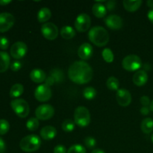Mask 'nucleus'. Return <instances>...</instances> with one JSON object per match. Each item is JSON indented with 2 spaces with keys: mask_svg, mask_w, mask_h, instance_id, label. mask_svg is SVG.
Segmentation results:
<instances>
[{
  "mask_svg": "<svg viewBox=\"0 0 153 153\" xmlns=\"http://www.w3.org/2000/svg\"><path fill=\"white\" fill-rule=\"evenodd\" d=\"M93 75L91 66L83 61H76L69 67V78L72 82L78 85H85L91 82Z\"/></svg>",
  "mask_w": 153,
  "mask_h": 153,
  "instance_id": "1",
  "label": "nucleus"
},
{
  "mask_svg": "<svg viewBox=\"0 0 153 153\" xmlns=\"http://www.w3.org/2000/svg\"><path fill=\"white\" fill-rule=\"evenodd\" d=\"M88 38L96 46H105L109 41V34L107 30L102 26L93 27L88 33Z\"/></svg>",
  "mask_w": 153,
  "mask_h": 153,
  "instance_id": "2",
  "label": "nucleus"
},
{
  "mask_svg": "<svg viewBox=\"0 0 153 153\" xmlns=\"http://www.w3.org/2000/svg\"><path fill=\"white\" fill-rule=\"evenodd\" d=\"M41 146V140L36 134H29L21 140L19 147L25 152H33L38 150Z\"/></svg>",
  "mask_w": 153,
  "mask_h": 153,
  "instance_id": "3",
  "label": "nucleus"
},
{
  "mask_svg": "<svg viewBox=\"0 0 153 153\" xmlns=\"http://www.w3.org/2000/svg\"><path fill=\"white\" fill-rule=\"evenodd\" d=\"M75 123L79 127H86L91 123V114L85 106H79L75 110Z\"/></svg>",
  "mask_w": 153,
  "mask_h": 153,
  "instance_id": "4",
  "label": "nucleus"
},
{
  "mask_svg": "<svg viewBox=\"0 0 153 153\" xmlns=\"http://www.w3.org/2000/svg\"><path fill=\"white\" fill-rule=\"evenodd\" d=\"M10 106L14 113L21 118L26 117L30 111L28 102L23 99H16L10 102Z\"/></svg>",
  "mask_w": 153,
  "mask_h": 153,
  "instance_id": "5",
  "label": "nucleus"
},
{
  "mask_svg": "<svg viewBox=\"0 0 153 153\" xmlns=\"http://www.w3.org/2000/svg\"><path fill=\"white\" fill-rule=\"evenodd\" d=\"M122 66L124 70L128 72L137 71L141 67L142 61L139 56L136 55H129L123 58Z\"/></svg>",
  "mask_w": 153,
  "mask_h": 153,
  "instance_id": "6",
  "label": "nucleus"
},
{
  "mask_svg": "<svg viewBox=\"0 0 153 153\" xmlns=\"http://www.w3.org/2000/svg\"><path fill=\"white\" fill-rule=\"evenodd\" d=\"M55 109L51 105L43 104L38 106L35 110L36 118L41 120H48L54 116Z\"/></svg>",
  "mask_w": 153,
  "mask_h": 153,
  "instance_id": "7",
  "label": "nucleus"
},
{
  "mask_svg": "<svg viewBox=\"0 0 153 153\" xmlns=\"http://www.w3.org/2000/svg\"><path fill=\"white\" fill-rule=\"evenodd\" d=\"M91 25V19L87 13H81L76 17L75 27L79 32H85L89 29Z\"/></svg>",
  "mask_w": 153,
  "mask_h": 153,
  "instance_id": "8",
  "label": "nucleus"
},
{
  "mask_svg": "<svg viewBox=\"0 0 153 153\" xmlns=\"http://www.w3.org/2000/svg\"><path fill=\"white\" fill-rule=\"evenodd\" d=\"M34 97L39 102H46L52 97V91L50 87L46 85H40L34 91Z\"/></svg>",
  "mask_w": 153,
  "mask_h": 153,
  "instance_id": "9",
  "label": "nucleus"
},
{
  "mask_svg": "<svg viewBox=\"0 0 153 153\" xmlns=\"http://www.w3.org/2000/svg\"><path fill=\"white\" fill-rule=\"evenodd\" d=\"M28 47L26 44L22 41H18L13 43L10 48V55L15 59H21L26 55Z\"/></svg>",
  "mask_w": 153,
  "mask_h": 153,
  "instance_id": "10",
  "label": "nucleus"
},
{
  "mask_svg": "<svg viewBox=\"0 0 153 153\" xmlns=\"http://www.w3.org/2000/svg\"><path fill=\"white\" fill-rule=\"evenodd\" d=\"M41 33L46 39L53 40L58 36V28L54 23L46 22L42 25Z\"/></svg>",
  "mask_w": 153,
  "mask_h": 153,
  "instance_id": "11",
  "label": "nucleus"
},
{
  "mask_svg": "<svg viewBox=\"0 0 153 153\" xmlns=\"http://www.w3.org/2000/svg\"><path fill=\"white\" fill-rule=\"evenodd\" d=\"M15 22V18L10 13H0V32L4 33L10 30Z\"/></svg>",
  "mask_w": 153,
  "mask_h": 153,
  "instance_id": "12",
  "label": "nucleus"
},
{
  "mask_svg": "<svg viewBox=\"0 0 153 153\" xmlns=\"http://www.w3.org/2000/svg\"><path fill=\"white\" fill-rule=\"evenodd\" d=\"M116 98L117 103L122 107H127L131 102V95L126 89H119L117 91Z\"/></svg>",
  "mask_w": 153,
  "mask_h": 153,
  "instance_id": "13",
  "label": "nucleus"
},
{
  "mask_svg": "<svg viewBox=\"0 0 153 153\" xmlns=\"http://www.w3.org/2000/svg\"><path fill=\"white\" fill-rule=\"evenodd\" d=\"M105 25L112 30H119L123 26V19L120 16L115 14L108 16L105 19Z\"/></svg>",
  "mask_w": 153,
  "mask_h": 153,
  "instance_id": "14",
  "label": "nucleus"
},
{
  "mask_svg": "<svg viewBox=\"0 0 153 153\" xmlns=\"http://www.w3.org/2000/svg\"><path fill=\"white\" fill-rule=\"evenodd\" d=\"M93 53H94V49L92 46L88 43L81 45L78 49V55L83 61L89 60L92 57Z\"/></svg>",
  "mask_w": 153,
  "mask_h": 153,
  "instance_id": "15",
  "label": "nucleus"
},
{
  "mask_svg": "<svg viewBox=\"0 0 153 153\" xmlns=\"http://www.w3.org/2000/svg\"><path fill=\"white\" fill-rule=\"evenodd\" d=\"M148 81V75L144 70H138L133 76V82L138 87L146 85Z\"/></svg>",
  "mask_w": 153,
  "mask_h": 153,
  "instance_id": "16",
  "label": "nucleus"
},
{
  "mask_svg": "<svg viewBox=\"0 0 153 153\" xmlns=\"http://www.w3.org/2000/svg\"><path fill=\"white\" fill-rule=\"evenodd\" d=\"M57 135V130L52 126H44L40 131V136L43 139L46 140H52Z\"/></svg>",
  "mask_w": 153,
  "mask_h": 153,
  "instance_id": "17",
  "label": "nucleus"
},
{
  "mask_svg": "<svg viewBox=\"0 0 153 153\" xmlns=\"http://www.w3.org/2000/svg\"><path fill=\"white\" fill-rule=\"evenodd\" d=\"M30 79L35 83H41L46 81V75L43 70L40 69H34L30 73Z\"/></svg>",
  "mask_w": 153,
  "mask_h": 153,
  "instance_id": "18",
  "label": "nucleus"
},
{
  "mask_svg": "<svg viewBox=\"0 0 153 153\" xmlns=\"http://www.w3.org/2000/svg\"><path fill=\"white\" fill-rule=\"evenodd\" d=\"M143 1L141 0H135V1H131V0H125L123 1V7L128 12H134L140 8Z\"/></svg>",
  "mask_w": 153,
  "mask_h": 153,
  "instance_id": "19",
  "label": "nucleus"
},
{
  "mask_svg": "<svg viewBox=\"0 0 153 153\" xmlns=\"http://www.w3.org/2000/svg\"><path fill=\"white\" fill-rule=\"evenodd\" d=\"M10 58L6 52H0V73H4L10 67Z\"/></svg>",
  "mask_w": 153,
  "mask_h": 153,
  "instance_id": "20",
  "label": "nucleus"
},
{
  "mask_svg": "<svg viewBox=\"0 0 153 153\" xmlns=\"http://www.w3.org/2000/svg\"><path fill=\"white\" fill-rule=\"evenodd\" d=\"M93 13L94 16H97V18H102L104 17L107 13V8L104 4H101L100 2H97L94 4L93 6Z\"/></svg>",
  "mask_w": 153,
  "mask_h": 153,
  "instance_id": "21",
  "label": "nucleus"
},
{
  "mask_svg": "<svg viewBox=\"0 0 153 153\" xmlns=\"http://www.w3.org/2000/svg\"><path fill=\"white\" fill-rule=\"evenodd\" d=\"M52 16V12L47 7H43L37 13V19L40 22H46Z\"/></svg>",
  "mask_w": 153,
  "mask_h": 153,
  "instance_id": "22",
  "label": "nucleus"
},
{
  "mask_svg": "<svg viewBox=\"0 0 153 153\" xmlns=\"http://www.w3.org/2000/svg\"><path fill=\"white\" fill-rule=\"evenodd\" d=\"M142 131L145 134H150L153 131V120L152 118H146L143 120L140 126Z\"/></svg>",
  "mask_w": 153,
  "mask_h": 153,
  "instance_id": "23",
  "label": "nucleus"
},
{
  "mask_svg": "<svg viewBox=\"0 0 153 153\" xmlns=\"http://www.w3.org/2000/svg\"><path fill=\"white\" fill-rule=\"evenodd\" d=\"M23 85H21V84H15L10 88V97L11 98H17L23 94Z\"/></svg>",
  "mask_w": 153,
  "mask_h": 153,
  "instance_id": "24",
  "label": "nucleus"
},
{
  "mask_svg": "<svg viewBox=\"0 0 153 153\" xmlns=\"http://www.w3.org/2000/svg\"><path fill=\"white\" fill-rule=\"evenodd\" d=\"M61 35L63 38L70 40V39L73 38L76 35V31L72 28L71 26H64L61 29Z\"/></svg>",
  "mask_w": 153,
  "mask_h": 153,
  "instance_id": "25",
  "label": "nucleus"
},
{
  "mask_svg": "<svg viewBox=\"0 0 153 153\" xmlns=\"http://www.w3.org/2000/svg\"><path fill=\"white\" fill-rule=\"evenodd\" d=\"M106 86L110 91H117L120 87L119 80L114 76H111L108 79L107 82H106Z\"/></svg>",
  "mask_w": 153,
  "mask_h": 153,
  "instance_id": "26",
  "label": "nucleus"
},
{
  "mask_svg": "<svg viewBox=\"0 0 153 153\" xmlns=\"http://www.w3.org/2000/svg\"><path fill=\"white\" fill-rule=\"evenodd\" d=\"M83 96L87 100H93L97 96V91L93 87H87L83 91Z\"/></svg>",
  "mask_w": 153,
  "mask_h": 153,
  "instance_id": "27",
  "label": "nucleus"
},
{
  "mask_svg": "<svg viewBox=\"0 0 153 153\" xmlns=\"http://www.w3.org/2000/svg\"><path fill=\"white\" fill-rule=\"evenodd\" d=\"M102 55L104 61L107 63L113 62L114 59V55L113 52L108 48H105V49H103Z\"/></svg>",
  "mask_w": 153,
  "mask_h": 153,
  "instance_id": "28",
  "label": "nucleus"
},
{
  "mask_svg": "<svg viewBox=\"0 0 153 153\" xmlns=\"http://www.w3.org/2000/svg\"><path fill=\"white\" fill-rule=\"evenodd\" d=\"M39 120L37 118L31 117L27 121L26 123V127L29 131H35L39 127Z\"/></svg>",
  "mask_w": 153,
  "mask_h": 153,
  "instance_id": "29",
  "label": "nucleus"
},
{
  "mask_svg": "<svg viewBox=\"0 0 153 153\" xmlns=\"http://www.w3.org/2000/svg\"><path fill=\"white\" fill-rule=\"evenodd\" d=\"M75 128V123L70 119L65 120L62 123V129L66 132H72Z\"/></svg>",
  "mask_w": 153,
  "mask_h": 153,
  "instance_id": "30",
  "label": "nucleus"
},
{
  "mask_svg": "<svg viewBox=\"0 0 153 153\" xmlns=\"http://www.w3.org/2000/svg\"><path fill=\"white\" fill-rule=\"evenodd\" d=\"M10 128V124L6 120H0V135H4L7 134Z\"/></svg>",
  "mask_w": 153,
  "mask_h": 153,
  "instance_id": "31",
  "label": "nucleus"
},
{
  "mask_svg": "<svg viewBox=\"0 0 153 153\" xmlns=\"http://www.w3.org/2000/svg\"><path fill=\"white\" fill-rule=\"evenodd\" d=\"M67 153H86V149L80 144H75L70 146Z\"/></svg>",
  "mask_w": 153,
  "mask_h": 153,
  "instance_id": "32",
  "label": "nucleus"
},
{
  "mask_svg": "<svg viewBox=\"0 0 153 153\" xmlns=\"http://www.w3.org/2000/svg\"><path fill=\"white\" fill-rule=\"evenodd\" d=\"M84 143L87 147L89 148V149H93L97 145V140L93 137H85Z\"/></svg>",
  "mask_w": 153,
  "mask_h": 153,
  "instance_id": "33",
  "label": "nucleus"
},
{
  "mask_svg": "<svg viewBox=\"0 0 153 153\" xmlns=\"http://www.w3.org/2000/svg\"><path fill=\"white\" fill-rule=\"evenodd\" d=\"M9 46V40L5 37H0V49L5 50Z\"/></svg>",
  "mask_w": 153,
  "mask_h": 153,
  "instance_id": "34",
  "label": "nucleus"
},
{
  "mask_svg": "<svg viewBox=\"0 0 153 153\" xmlns=\"http://www.w3.org/2000/svg\"><path fill=\"white\" fill-rule=\"evenodd\" d=\"M22 67V63L19 61H15L10 64V69H11L12 71L16 72L18 70H20V68Z\"/></svg>",
  "mask_w": 153,
  "mask_h": 153,
  "instance_id": "35",
  "label": "nucleus"
},
{
  "mask_svg": "<svg viewBox=\"0 0 153 153\" xmlns=\"http://www.w3.org/2000/svg\"><path fill=\"white\" fill-rule=\"evenodd\" d=\"M140 103L143 105V106H146L148 107V105H150V99L147 97V96H143L142 97H140Z\"/></svg>",
  "mask_w": 153,
  "mask_h": 153,
  "instance_id": "36",
  "label": "nucleus"
},
{
  "mask_svg": "<svg viewBox=\"0 0 153 153\" xmlns=\"http://www.w3.org/2000/svg\"><path fill=\"white\" fill-rule=\"evenodd\" d=\"M54 153H66L67 152V149L63 145H58L54 148Z\"/></svg>",
  "mask_w": 153,
  "mask_h": 153,
  "instance_id": "37",
  "label": "nucleus"
},
{
  "mask_svg": "<svg viewBox=\"0 0 153 153\" xmlns=\"http://www.w3.org/2000/svg\"><path fill=\"white\" fill-rule=\"evenodd\" d=\"M115 6H116V1H114V0H111V1H107L106 8L109 10H112L113 9H114Z\"/></svg>",
  "mask_w": 153,
  "mask_h": 153,
  "instance_id": "38",
  "label": "nucleus"
},
{
  "mask_svg": "<svg viewBox=\"0 0 153 153\" xmlns=\"http://www.w3.org/2000/svg\"><path fill=\"white\" fill-rule=\"evenodd\" d=\"M6 151V144L4 140L0 137V153H4Z\"/></svg>",
  "mask_w": 153,
  "mask_h": 153,
  "instance_id": "39",
  "label": "nucleus"
},
{
  "mask_svg": "<svg viewBox=\"0 0 153 153\" xmlns=\"http://www.w3.org/2000/svg\"><path fill=\"white\" fill-rule=\"evenodd\" d=\"M45 82H46L45 85H46L47 86L50 87L51 85H52L54 83H55V79H54V78L52 77V76H49V77L46 78V81H45Z\"/></svg>",
  "mask_w": 153,
  "mask_h": 153,
  "instance_id": "40",
  "label": "nucleus"
},
{
  "mask_svg": "<svg viewBox=\"0 0 153 153\" xmlns=\"http://www.w3.org/2000/svg\"><path fill=\"white\" fill-rule=\"evenodd\" d=\"M149 111H150V109H149V107H146V106H143V107L140 108V113L143 115L149 114Z\"/></svg>",
  "mask_w": 153,
  "mask_h": 153,
  "instance_id": "41",
  "label": "nucleus"
},
{
  "mask_svg": "<svg viewBox=\"0 0 153 153\" xmlns=\"http://www.w3.org/2000/svg\"><path fill=\"white\" fill-rule=\"evenodd\" d=\"M147 16H148V19H149V21H150V22L153 24V8L149 10Z\"/></svg>",
  "mask_w": 153,
  "mask_h": 153,
  "instance_id": "42",
  "label": "nucleus"
},
{
  "mask_svg": "<svg viewBox=\"0 0 153 153\" xmlns=\"http://www.w3.org/2000/svg\"><path fill=\"white\" fill-rule=\"evenodd\" d=\"M10 2H11L10 0H0V5L5 6L7 4H10Z\"/></svg>",
  "mask_w": 153,
  "mask_h": 153,
  "instance_id": "43",
  "label": "nucleus"
},
{
  "mask_svg": "<svg viewBox=\"0 0 153 153\" xmlns=\"http://www.w3.org/2000/svg\"><path fill=\"white\" fill-rule=\"evenodd\" d=\"M146 4H147L148 7L153 8V0H149V1H147Z\"/></svg>",
  "mask_w": 153,
  "mask_h": 153,
  "instance_id": "44",
  "label": "nucleus"
},
{
  "mask_svg": "<svg viewBox=\"0 0 153 153\" xmlns=\"http://www.w3.org/2000/svg\"><path fill=\"white\" fill-rule=\"evenodd\" d=\"M91 153H105V152L103 150H102V149H94V150Z\"/></svg>",
  "mask_w": 153,
  "mask_h": 153,
  "instance_id": "45",
  "label": "nucleus"
},
{
  "mask_svg": "<svg viewBox=\"0 0 153 153\" xmlns=\"http://www.w3.org/2000/svg\"><path fill=\"white\" fill-rule=\"evenodd\" d=\"M149 109H150L151 111L153 112V100H152V102H151L150 105H149Z\"/></svg>",
  "mask_w": 153,
  "mask_h": 153,
  "instance_id": "46",
  "label": "nucleus"
},
{
  "mask_svg": "<svg viewBox=\"0 0 153 153\" xmlns=\"http://www.w3.org/2000/svg\"><path fill=\"white\" fill-rule=\"evenodd\" d=\"M151 140H152V143H153V134H152V137H151Z\"/></svg>",
  "mask_w": 153,
  "mask_h": 153,
  "instance_id": "47",
  "label": "nucleus"
}]
</instances>
